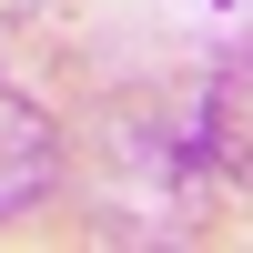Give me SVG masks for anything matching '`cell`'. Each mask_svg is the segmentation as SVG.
Masks as SVG:
<instances>
[{"instance_id":"7a4b0ae2","label":"cell","mask_w":253,"mask_h":253,"mask_svg":"<svg viewBox=\"0 0 253 253\" xmlns=\"http://www.w3.org/2000/svg\"><path fill=\"white\" fill-rule=\"evenodd\" d=\"M193 152L213 162L223 182L253 193V61H223L203 81V112H193Z\"/></svg>"},{"instance_id":"6da1fadb","label":"cell","mask_w":253,"mask_h":253,"mask_svg":"<svg viewBox=\"0 0 253 253\" xmlns=\"http://www.w3.org/2000/svg\"><path fill=\"white\" fill-rule=\"evenodd\" d=\"M51 182H61V132H51V112L20 101V91H0V223H20Z\"/></svg>"}]
</instances>
